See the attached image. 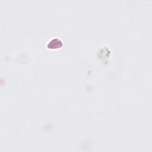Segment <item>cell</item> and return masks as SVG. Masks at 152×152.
Wrapping results in <instances>:
<instances>
[{"mask_svg":"<svg viewBox=\"0 0 152 152\" xmlns=\"http://www.w3.org/2000/svg\"><path fill=\"white\" fill-rule=\"evenodd\" d=\"M62 46V43L61 40L56 38L52 40L47 45V46L50 49H57L61 48Z\"/></svg>","mask_w":152,"mask_h":152,"instance_id":"cell-1","label":"cell"}]
</instances>
